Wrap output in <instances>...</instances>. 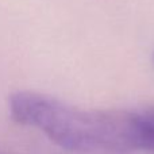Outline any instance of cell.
I'll use <instances>...</instances> for the list:
<instances>
[{
    "instance_id": "1",
    "label": "cell",
    "mask_w": 154,
    "mask_h": 154,
    "mask_svg": "<svg viewBox=\"0 0 154 154\" xmlns=\"http://www.w3.org/2000/svg\"><path fill=\"white\" fill-rule=\"evenodd\" d=\"M11 116L56 145L79 154H133L141 150L137 111L88 109L31 91L8 100Z\"/></svg>"
},
{
    "instance_id": "2",
    "label": "cell",
    "mask_w": 154,
    "mask_h": 154,
    "mask_svg": "<svg viewBox=\"0 0 154 154\" xmlns=\"http://www.w3.org/2000/svg\"><path fill=\"white\" fill-rule=\"evenodd\" d=\"M141 150L154 154V107L137 111Z\"/></svg>"
}]
</instances>
